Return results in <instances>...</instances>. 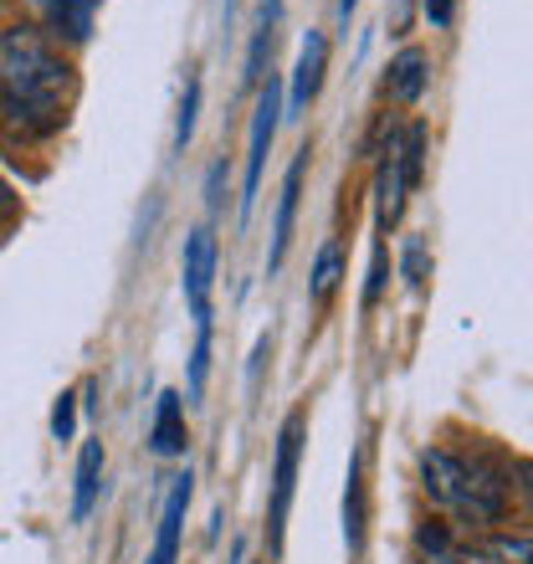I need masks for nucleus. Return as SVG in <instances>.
<instances>
[{
    "mask_svg": "<svg viewBox=\"0 0 533 564\" xmlns=\"http://www.w3.org/2000/svg\"><path fill=\"white\" fill-rule=\"evenodd\" d=\"M355 6H359V0H339V15H344V21L355 15Z\"/></svg>",
    "mask_w": 533,
    "mask_h": 564,
    "instance_id": "28",
    "label": "nucleus"
},
{
    "mask_svg": "<svg viewBox=\"0 0 533 564\" xmlns=\"http://www.w3.org/2000/svg\"><path fill=\"white\" fill-rule=\"evenodd\" d=\"M73 98V67L36 26H15L0 36V108L26 129H57Z\"/></svg>",
    "mask_w": 533,
    "mask_h": 564,
    "instance_id": "1",
    "label": "nucleus"
},
{
    "mask_svg": "<svg viewBox=\"0 0 533 564\" xmlns=\"http://www.w3.org/2000/svg\"><path fill=\"white\" fill-rule=\"evenodd\" d=\"M195 113H200V77H185V93H180V119H175V149L185 154V144L195 139Z\"/></svg>",
    "mask_w": 533,
    "mask_h": 564,
    "instance_id": "17",
    "label": "nucleus"
},
{
    "mask_svg": "<svg viewBox=\"0 0 533 564\" xmlns=\"http://www.w3.org/2000/svg\"><path fill=\"white\" fill-rule=\"evenodd\" d=\"M421 554H426V564H503L488 544H482V550H457L442 529H426V534H421Z\"/></svg>",
    "mask_w": 533,
    "mask_h": 564,
    "instance_id": "15",
    "label": "nucleus"
},
{
    "mask_svg": "<svg viewBox=\"0 0 533 564\" xmlns=\"http://www.w3.org/2000/svg\"><path fill=\"white\" fill-rule=\"evenodd\" d=\"M426 15L436 26H446V21H452V0H426Z\"/></svg>",
    "mask_w": 533,
    "mask_h": 564,
    "instance_id": "24",
    "label": "nucleus"
},
{
    "mask_svg": "<svg viewBox=\"0 0 533 564\" xmlns=\"http://www.w3.org/2000/svg\"><path fill=\"white\" fill-rule=\"evenodd\" d=\"M365 519H370V503H365V462L349 457V477H344V544H349V554L365 550Z\"/></svg>",
    "mask_w": 533,
    "mask_h": 564,
    "instance_id": "13",
    "label": "nucleus"
},
{
    "mask_svg": "<svg viewBox=\"0 0 533 564\" xmlns=\"http://www.w3.org/2000/svg\"><path fill=\"white\" fill-rule=\"evenodd\" d=\"M519 488L529 492V503H533V457H523V462H519Z\"/></svg>",
    "mask_w": 533,
    "mask_h": 564,
    "instance_id": "26",
    "label": "nucleus"
},
{
    "mask_svg": "<svg viewBox=\"0 0 533 564\" xmlns=\"http://www.w3.org/2000/svg\"><path fill=\"white\" fill-rule=\"evenodd\" d=\"M104 492V442H83L77 452V477H73V523H83Z\"/></svg>",
    "mask_w": 533,
    "mask_h": 564,
    "instance_id": "11",
    "label": "nucleus"
},
{
    "mask_svg": "<svg viewBox=\"0 0 533 564\" xmlns=\"http://www.w3.org/2000/svg\"><path fill=\"white\" fill-rule=\"evenodd\" d=\"M52 436L57 442H73L77 436V395H62L57 411H52Z\"/></svg>",
    "mask_w": 533,
    "mask_h": 564,
    "instance_id": "21",
    "label": "nucleus"
},
{
    "mask_svg": "<svg viewBox=\"0 0 533 564\" xmlns=\"http://www.w3.org/2000/svg\"><path fill=\"white\" fill-rule=\"evenodd\" d=\"M339 278H344V252H339V241H328L324 252H318V268H313V303H328Z\"/></svg>",
    "mask_w": 533,
    "mask_h": 564,
    "instance_id": "16",
    "label": "nucleus"
},
{
    "mask_svg": "<svg viewBox=\"0 0 533 564\" xmlns=\"http://www.w3.org/2000/svg\"><path fill=\"white\" fill-rule=\"evenodd\" d=\"M297 457H303V411L282 421L278 431V457H272V503H266V544L272 554L282 550V529H287V508L297 488Z\"/></svg>",
    "mask_w": 533,
    "mask_h": 564,
    "instance_id": "4",
    "label": "nucleus"
},
{
    "mask_svg": "<svg viewBox=\"0 0 533 564\" xmlns=\"http://www.w3.org/2000/svg\"><path fill=\"white\" fill-rule=\"evenodd\" d=\"M278 15H282V0H262V11H257V31H252V46H247V83L262 88L266 77V57H272V36H278Z\"/></svg>",
    "mask_w": 533,
    "mask_h": 564,
    "instance_id": "14",
    "label": "nucleus"
},
{
    "mask_svg": "<svg viewBox=\"0 0 533 564\" xmlns=\"http://www.w3.org/2000/svg\"><path fill=\"white\" fill-rule=\"evenodd\" d=\"M221 175H226V164H216V170H210V185H206V200H210V210H216V206H221Z\"/></svg>",
    "mask_w": 533,
    "mask_h": 564,
    "instance_id": "25",
    "label": "nucleus"
},
{
    "mask_svg": "<svg viewBox=\"0 0 533 564\" xmlns=\"http://www.w3.org/2000/svg\"><path fill=\"white\" fill-rule=\"evenodd\" d=\"M303 170H308V149L287 164L282 175V195H278V221H272V252H266V272L282 268V257L293 247V221H297V195H303Z\"/></svg>",
    "mask_w": 533,
    "mask_h": 564,
    "instance_id": "8",
    "label": "nucleus"
},
{
    "mask_svg": "<svg viewBox=\"0 0 533 564\" xmlns=\"http://www.w3.org/2000/svg\"><path fill=\"white\" fill-rule=\"evenodd\" d=\"M380 293H385V247H374V257H370V282H365V308H374V303H380Z\"/></svg>",
    "mask_w": 533,
    "mask_h": 564,
    "instance_id": "23",
    "label": "nucleus"
},
{
    "mask_svg": "<svg viewBox=\"0 0 533 564\" xmlns=\"http://www.w3.org/2000/svg\"><path fill=\"white\" fill-rule=\"evenodd\" d=\"M421 164H426V129L411 123L400 139H390L385 160H380V180H374V200H380V226H395L405 216V195L421 180Z\"/></svg>",
    "mask_w": 533,
    "mask_h": 564,
    "instance_id": "3",
    "label": "nucleus"
},
{
    "mask_svg": "<svg viewBox=\"0 0 533 564\" xmlns=\"http://www.w3.org/2000/svg\"><path fill=\"white\" fill-rule=\"evenodd\" d=\"M185 303H191L195 324H210V282H216V237H210L206 226H195L191 237H185Z\"/></svg>",
    "mask_w": 533,
    "mask_h": 564,
    "instance_id": "6",
    "label": "nucleus"
},
{
    "mask_svg": "<svg viewBox=\"0 0 533 564\" xmlns=\"http://www.w3.org/2000/svg\"><path fill=\"white\" fill-rule=\"evenodd\" d=\"M421 482L436 508H446L461 523H498L508 503L503 477L482 457H461L452 446H426L421 452Z\"/></svg>",
    "mask_w": 533,
    "mask_h": 564,
    "instance_id": "2",
    "label": "nucleus"
},
{
    "mask_svg": "<svg viewBox=\"0 0 533 564\" xmlns=\"http://www.w3.org/2000/svg\"><path fill=\"white\" fill-rule=\"evenodd\" d=\"M324 73H328V36L324 31H308L303 46H297V67H293V88H287V113H308V104L318 98L324 88Z\"/></svg>",
    "mask_w": 533,
    "mask_h": 564,
    "instance_id": "7",
    "label": "nucleus"
},
{
    "mask_svg": "<svg viewBox=\"0 0 533 564\" xmlns=\"http://www.w3.org/2000/svg\"><path fill=\"white\" fill-rule=\"evenodd\" d=\"M426 77H431V62L421 46H405L395 62H390V77H385V93L395 104H415L426 93Z\"/></svg>",
    "mask_w": 533,
    "mask_h": 564,
    "instance_id": "12",
    "label": "nucleus"
},
{
    "mask_svg": "<svg viewBox=\"0 0 533 564\" xmlns=\"http://www.w3.org/2000/svg\"><path fill=\"white\" fill-rule=\"evenodd\" d=\"M185 401H180V390H160V401H154V426H149V446L160 452V457H180L185 452Z\"/></svg>",
    "mask_w": 533,
    "mask_h": 564,
    "instance_id": "10",
    "label": "nucleus"
},
{
    "mask_svg": "<svg viewBox=\"0 0 533 564\" xmlns=\"http://www.w3.org/2000/svg\"><path fill=\"white\" fill-rule=\"evenodd\" d=\"M185 508H191V473H180L170 482V498L160 508V534H154V554L149 564H175L180 554V529H185Z\"/></svg>",
    "mask_w": 533,
    "mask_h": 564,
    "instance_id": "9",
    "label": "nucleus"
},
{
    "mask_svg": "<svg viewBox=\"0 0 533 564\" xmlns=\"http://www.w3.org/2000/svg\"><path fill=\"white\" fill-rule=\"evenodd\" d=\"M93 6H98V0H57V26H62V36L83 42V36L93 31Z\"/></svg>",
    "mask_w": 533,
    "mask_h": 564,
    "instance_id": "18",
    "label": "nucleus"
},
{
    "mask_svg": "<svg viewBox=\"0 0 533 564\" xmlns=\"http://www.w3.org/2000/svg\"><path fill=\"white\" fill-rule=\"evenodd\" d=\"M488 550L498 554L503 564H533V534H523V539H492Z\"/></svg>",
    "mask_w": 533,
    "mask_h": 564,
    "instance_id": "20",
    "label": "nucleus"
},
{
    "mask_svg": "<svg viewBox=\"0 0 533 564\" xmlns=\"http://www.w3.org/2000/svg\"><path fill=\"white\" fill-rule=\"evenodd\" d=\"M6 210H11V185L0 180V216H6Z\"/></svg>",
    "mask_w": 533,
    "mask_h": 564,
    "instance_id": "27",
    "label": "nucleus"
},
{
    "mask_svg": "<svg viewBox=\"0 0 533 564\" xmlns=\"http://www.w3.org/2000/svg\"><path fill=\"white\" fill-rule=\"evenodd\" d=\"M210 375V324H195V355H191V395L206 390Z\"/></svg>",
    "mask_w": 533,
    "mask_h": 564,
    "instance_id": "19",
    "label": "nucleus"
},
{
    "mask_svg": "<svg viewBox=\"0 0 533 564\" xmlns=\"http://www.w3.org/2000/svg\"><path fill=\"white\" fill-rule=\"evenodd\" d=\"M405 282H411V288H421V282H426V241H421V237L405 241Z\"/></svg>",
    "mask_w": 533,
    "mask_h": 564,
    "instance_id": "22",
    "label": "nucleus"
},
{
    "mask_svg": "<svg viewBox=\"0 0 533 564\" xmlns=\"http://www.w3.org/2000/svg\"><path fill=\"white\" fill-rule=\"evenodd\" d=\"M278 123H282V83L266 77L262 83V98H257V113H252V144H247V191H241V216H252L257 206V191H262V170H266V149L278 139Z\"/></svg>",
    "mask_w": 533,
    "mask_h": 564,
    "instance_id": "5",
    "label": "nucleus"
}]
</instances>
